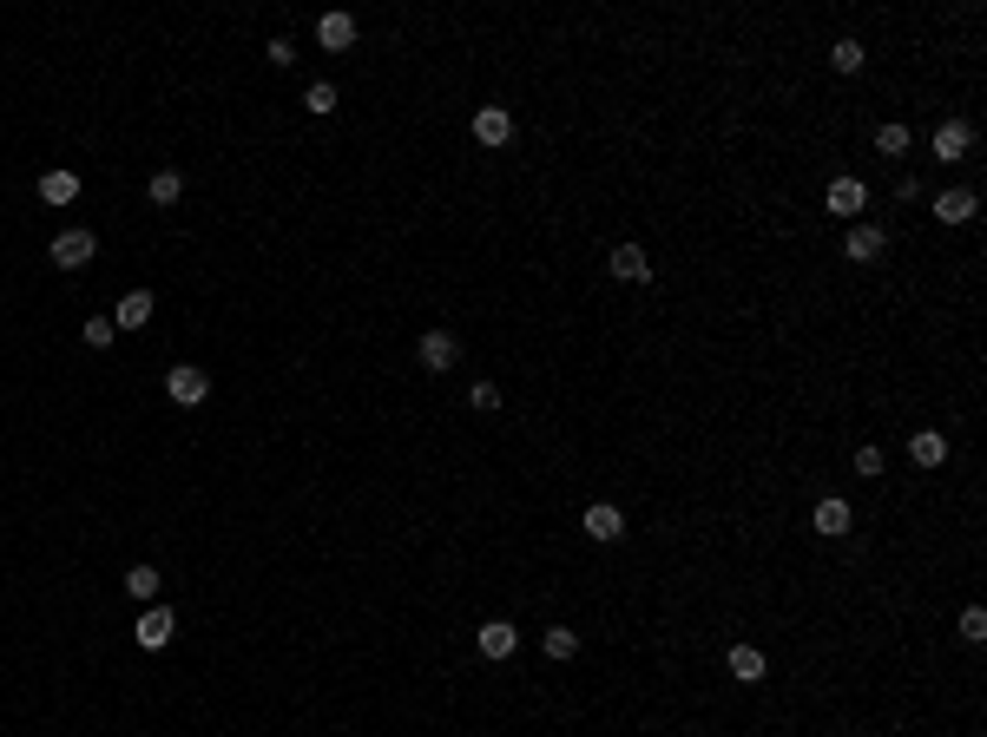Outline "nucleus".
Returning a JSON list of instances; mask_svg holds the SVG:
<instances>
[{
    "mask_svg": "<svg viewBox=\"0 0 987 737\" xmlns=\"http://www.w3.org/2000/svg\"><path fill=\"white\" fill-rule=\"evenodd\" d=\"M47 257H53V270H86V264L99 257V237H93V231H60Z\"/></svg>",
    "mask_w": 987,
    "mask_h": 737,
    "instance_id": "f257e3e1",
    "label": "nucleus"
},
{
    "mask_svg": "<svg viewBox=\"0 0 987 737\" xmlns=\"http://www.w3.org/2000/svg\"><path fill=\"white\" fill-rule=\"evenodd\" d=\"M172 632H178L172 606H145V612H139V626H132V639H139L145 652H165V645H172Z\"/></svg>",
    "mask_w": 987,
    "mask_h": 737,
    "instance_id": "f03ea898",
    "label": "nucleus"
},
{
    "mask_svg": "<svg viewBox=\"0 0 987 737\" xmlns=\"http://www.w3.org/2000/svg\"><path fill=\"white\" fill-rule=\"evenodd\" d=\"M415 356H422V369H428V376H448V369L461 362V343H455L448 330H428L422 343H415Z\"/></svg>",
    "mask_w": 987,
    "mask_h": 737,
    "instance_id": "7ed1b4c3",
    "label": "nucleus"
},
{
    "mask_svg": "<svg viewBox=\"0 0 987 737\" xmlns=\"http://www.w3.org/2000/svg\"><path fill=\"white\" fill-rule=\"evenodd\" d=\"M165 389H172L178 408H198L204 395H211V376H204V369H191V362H178L172 376H165Z\"/></svg>",
    "mask_w": 987,
    "mask_h": 737,
    "instance_id": "20e7f679",
    "label": "nucleus"
},
{
    "mask_svg": "<svg viewBox=\"0 0 987 737\" xmlns=\"http://www.w3.org/2000/svg\"><path fill=\"white\" fill-rule=\"evenodd\" d=\"M514 645H520V632L507 626V619H487V626L474 632V652H481V659H514Z\"/></svg>",
    "mask_w": 987,
    "mask_h": 737,
    "instance_id": "39448f33",
    "label": "nucleus"
},
{
    "mask_svg": "<svg viewBox=\"0 0 987 737\" xmlns=\"http://www.w3.org/2000/svg\"><path fill=\"white\" fill-rule=\"evenodd\" d=\"M862 204H869L862 178H830V191H823V211H836V218H856Z\"/></svg>",
    "mask_w": 987,
    "mask_h": 737,
    "instance_id": "423d86ee",
    "label": "nucleus"
},
{
    "mask_svg": "<svg viewBox=\"0 0 987 737\" xmlns=\"http://www.w3.org/2000/svg\"><path fill=\"white\" fill-rule=\"evenodd\" d=\"M882 244H889V237H882L876 224H849V237H843V257H849V264H876V257H882Z\"/></svg>",
    "mask_w": 987,
    "mask_h": 737,
    "instance_id": "0eeeda50",
    "label": "nucleus"
},
{
    "mask_svg": "<svg viewBox=\"0 0 987 737\" xmlns=\"http://www.w3.org/2000/svg\"><path fill=\"white\" fill-rule=\"evenodd\" d=\"M474 139H481V145H507V139H514V112H507V106H481V112H474Z\"/></svg>",
    "mask_w": 987,
    "mask_h": 737,
    "instance_id": "6e6552de",
    "label": "nucleus"
},
{
    "mask_svg": "<svg viewBox=\"0 0 987 737\" xmlns=\"http://www.w3.org/2000/svg\"><path fill=\"white\" fill-rule=\"evenodd\" d=\"M152 310H158L152 290H126V297H119V310H112V323H119V330H145V323H152Z\"/></svg>",
    "mask_w": 987,
    "mask_h": 737,
    "instance_id": "1a4fd4ad",
    "label": "nucleus"
},
{
    "mask_svg": "<svg viewBox=\"0 0 987 737\" xmlns=\"http://www.w3.org/2000/svg\"><path fill=\"white\" fill-rule=\"evenodd\" d=\"M580 527H586V540H619V534H626V514H619L612 501H599V507H586V514H580Z\"/></svg>",
    "mask_w": 987,
    "mask_h": 737,
    "instance_id": "9d476101",
    "label": "nucleus"
},
{
    "mask_svg": "<svg viewBox=\"0 0 987 737\" xmlns=\"http://www.w3.org/2000/svg\"><path fill=\"white\" fill-rule=\"evenodd\" d=\"M606 270H612L619 283H645V277H652V257H645L639 244H619V251L606 257Z\"/></svg>",
    "mask_w": 987,
    "mask_h": 737,
    "instance_id": "9b49d317",
    "label": "nucleus"
},
{
    "mask_svg": "<svg viewBox=\"0 0 987 737\" xmlns=\"http://www.w3.org/2000/svg\"><path fill=\"white\" fill-rule=\"evenodd\" d=\"M316 40H323L329 53L356 47V20H349V14H323V20H316Z\"/></svg>",
    "mask_w": 987,
    "mask_h": 737,
    "instance_id": "f8f14e48",
    "label": "nucleus"
},
{
    "mask_svg": "<svg viewBox=\"0 0 987 737\" xmlns=\"http://www.w3.org/2000/svg\"><path fill=\"white\" fill-rule=\"evenodd\" d=\"M974 145V126L968 119H948V126H935V158H961Z\"/></svg>",
    "mask_w": 987,
    "mask_h": 737,
    "instance_id": "ddd939ff",
    "label": "nucleus"
},
{
    "mask_svg": "<svg viewBox=\"0 0 987 737\" xmlns=\"http://www.w3.org/2000/svg\"><path fill=\"white\" fill-rule=\"evenodd\" d=\"M974 211H981V198H974V191H941V198H935V218H941V224H968Z\"/></svg>",
    "mask_w": 987,
    "mask_h": 737,
    "instance_id": "4468645a",
    "label": "nucleus"
},
{
    "mask_svg": "<svg viewBox=\"0 0 987 737\" xmlns=\"http://www.w3.org/2000/svg\"><path fill=\"white\" fill-rule=\"evenodd\" d=\"M40 198H47V204H73L79 198V172H66V165L40 172Z\"/></svg>",
    "mask_w": 987,
    "mask_h": 737,
    "instance_id": "2eb2a0df",
    "label": "nucleus"
},
{
    "mask_svg": "<svg viewBox=\"0 0 987 737\" xmlns=\"http://www.w3.org/2000/svg\"><path fill=\"white\" fill-rule=\"evenodd\" d=\"M849 520H856V514H849V501H836V494H830V501H816V534L843 540V534H849Z\"/></svg>",
    "mask_w": 987,
    "mask_h": 737,
    "instance_id": "dca6fc26",
    "label": "nucleus"
},
{
    "mask_svg": "<svg viewBox=\"0 0 987 737\" xmlns=\"http://www.w3.org/2000/svg\"><path fill=\"white\" fill-rule=\"evenodd\" d=\"M909 455H915V468H941V461H948V435H935V428H922V435L909 441Z\"/></svg>",
    "mask_w": 987,
    "mask_h": 737,
    "instance_id": "f3484780",
    "label": "nucleus"
},
{
    "mask_svg": "<svg viewBox=\"0 0 987 737\" xmlns=\"http://www.w3.org/2000/svg\"><path fill=\"white\" fill-rule=\"evenodd\" d=\"M724 665H731V678H744V685H757V678L770 672V665H764V652H757V645H731V659H724Z\"/></svg>",
    "mask_w": 987,
    "mask_h": 737,
    "instance_id": "a211bd4d",
    "label": "nucleus"
},
{
    "mask_svg": "<svg viewBox=\"0 0 987 737\" xmlns=\"http://www.w3.org/2000/svg\"><path fill=\"white\" fill-rule=\"evenodd\" d=\"M145 198H152V204H178V198H185V172L158 165V172H152V185H145Z\"/></svg>",
    "mask_w": 987,
    "mask_h": 737,
    "instance_id": "6ab92c4d",
    "label": "nucleus"
},
{
    "mask_svg": "<svg viewBox=\"0 0 987 737\" xmlns=\"http://www.w3.org/2000/svg\"><path fill=\"white\" fill-rule=\"evenodd\" d=\"M126 593L145 599V606H158V566H132V573H126Z\"/></svg>",
    "mask_w": 987,
    "mask_h": 737,
    "instance_id": "aec40b11",
    "label": "nucleus"
},
{
    "mask_svg": "<svg viewBox=\"0 0 987 737\" xmlns=\"http://www.w3.org/2000/svg\"><path fill=\"white\" fill-rule=\"evenodd\" d=\"M303 106H310L316 119H329V112H336V86H329V79H316V86H303Z\"/></svg>",
    "mask_w": 987,
    "mask_h": 737,
    "instance_id": "412c9836",
    "label": "nucleus"
},
{
    "mask_svg": "<svg viewBox=\"0 0 987 737\" xmlns=\"http://www.w3.org/2000/svg\"><path fill=\"white\" fill-rule=\"evenodd\" d=\"M580 652V632L573 626H547V659H573Z\"/></svg>",
    "mask_w": 987,
    "mask_h": 737,
    "instance_id": "4be33fe9",
    "label": "nucleus"
},
{
    "mask_svg": "<svg viewBox=\"0 0 987 737\" xmlns=\"http://www.w3.org/2000/svg\"><path fill=\"white\" fill-rule=\"evenodd\" d=\"M876 152H882V158H902V152H909V126H902V119H895V126H882V132H876Z\"/></svg>",
    "mask_w": 987,
    "mask_h": 737,
    "instance_id": "5701e85b",
    "label": "nucleus"
},
{
    "mask_svg": "<svg viewBox=\"0 0 987 737\" xmlns=\"http://www.w3.org/2000/svg\"><path fill=\"white\" fill-rule=\"evenodd\" d=\"M830 66H836V73H862V47H856V40H836V47H830Z\"/></svg>",
    "mask_w": 987,
    "mask_h": 737,
    "instance_id": "b1692460",
    "label": "nucleus"
},
{
    "mask_svg": "<svg viewBox=\"0 0 987 737\" xmlns=\"http://www.w3.org/2000/svg\"><path fill=\"white\" fill-rule=\"evenodd\" d=\"M79 336H86L93 349H106L112 336H119V323H112V316H86V330H79Z\"/></svg>",
    "mask_w": 987,
    "mask_h": 737,
    "instance_id": "393cba45",
    "label": "nucleus"
},
{
    "mask_svg": "<svg viewBox=\"0 0 987 737\" xmlns=\"http://www.w3.org/2000/svg\"><path fill=\"white\" fill-rule=\"evenodd\" d=\"M961 639H968V645H981V639H987V612H981V606L961 612Z\"/></svg>",
    "mask_w": 987,
    "mask_h": 737,
    "instance_id": "a878e982",
    "label": "nucleus"
},
{
    "mask_svg": "<svg viewBox=\"0 0 987 737\" xmlns=\"http://www.w3.org/2000/svg\"><path fill=\"white\" fill-rule=\"evenodd\" d=\"M882 468H889V455H882V448H856V474H869V481H876Z\"/></svg>",
    "mask_w": 987,
    "mask_h": 737,
    "instance_id": "bb28decb",
    "label": "nucleus"
},
{
    "mask_svg": "<svg viewBox=\"0 0 987 737\" xmlns=\"http://www.w3.org/2000/svg\"><path fill=\"white\" fill-rule=\"evenodd\" d=\"M468 402H474V408H501V389H494V382H474Z\"/></svg>",
    "mask_w": 987,
    "mask_h": 737,
    "instance_id": "cd10ccee",
    "label": "nucleus"
}]
</instances>
